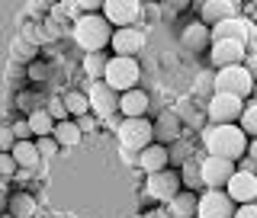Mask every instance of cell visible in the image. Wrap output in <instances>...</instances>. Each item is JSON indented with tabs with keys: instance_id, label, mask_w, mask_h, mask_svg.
<instances>
[{
	"instance_id": "1",
	"label": "cell",
	"mask_w": 257,
	"mask_h": 218,
	"mask_svg": "<svg viewBox=\"0 0 257 218\" xmlns=\"http://www.w3.org/2000/svg\"><path fill=\"white\" fill-rule=\"evenodd\" d=\"M199 138H203V154L209 157H225L238 164L247 154V135L238 125H206Z\"/></svg>"
},
{
	"instance_id": "2",
	"label": "cell",
	"mask_w": 257,
	"mask_h": 218,
	"mask_svg": "<svg viewBox=\"0 0 257 218\" xmlns=\"http://www.w3.org/2000/svg\"><path fill=\"white\" fill-rule=\"evenodd\" d=\"M71 39L84 55L93 52H109V39H112V26L103 20V13H84L71 20Z\"/></svg>"
},
{
	"instance_id": "3",
	"label": "cell",
	"mask_w": 257,
	"mask_h": 218,
	"mask_svg": "<svg viewBox=\"0 0 257 218\" xmlns=\"http://www.w3.org/2000/svg\"><path fill=\"white\" fill-rule=\"evenodd\" d=\"M142 80V64L139 58H116V55H109L106 61V71H103V84L109 87V90L116 93H128L135 90Z\"/></svg>"
},
{
	"instance_id": "4",
	"label": "cell",
	"mask_w": 257,
	"mask_h": 218,
	"mask_svg": "<svg viewBox=\"0 0 257 218\" xmlns=\"http://www.w3.org/2000/svg\"><path fill=\"white\" fill-rule=\"evenodd\" d=\"M116 135H119V144H122L125 154H135L139 157L151 141H155V122L148 116L145 119H122L116 125Z\"/></svg>"
},
{
	"instance_id": "5",
	"label": "cell",
	"mask_w": 257,
	"mask_h": 218,
	"mask_svg": "<svg viewBox=\"0 0 257 218\" xmlns=\"http://www.w3.org/2000/svg\"><path fill=\"white\" fill-rule=\"evenodd\" d=\"M212 93H228V96H238V100H251L254 77L247 74L244 64L222 68V71H215V74H212Z\"/></svg>"
},
{
	"instance_id": "6",
	"label": "cell",
	"mask_w": 257,
	"mask_h": 218,
	"mask_svg": "<svg viewBox=\"0 0 257 218\" xmlns=\"http://www.w3.org/2000/svg\"><path fill=\"white\" fill-rule=\"evenodd\" d=\"M241 112H244V100L228 93H212L206 103V119L209 125H238Z\"/></svg>"
},
{
	"instance_id": "7",
	"label": "cell",
	"mask_w": 257,
	"mask_h": 218,
	"mask_svg": "<svg viewBox=\"0 0 257 218\" xmlns=\"http://www.w3.org/2000/svg\"><path fill=\"white\" fill-rule=\"evenodd\" d=\"M87 103H90V116L100 119V125L112 122V119L119 116V93L109 90L103 80H93V84L87 87Z\"/></svg>"
},
{
	"instance_id": "8",
	"label": "cell",
	"mask_w": 257,
	"mask_h": 218,
	"mask_svg": "<svg viewBox=\"0 0 257 218\" xmlns=\"http://www.w3.org/2000/svg\"><path fill=\"white\" fill-rule=\"evenodd\" d=\"M100 13L112 29H135L142 16V4L139 0H103Z\"/></svg>"
},
{
	"instance_id": "9",
	"label": "cell",
	"mask_w": 257,
	"mask_h": 218,
	"mask_svg": "<svg viewBox=\"0 0 257 218\" xmlns=\"http://www.w3.org/2000/svg\"><path fill=\"white\" fill-rule=\"evenodd\" d=\"M177 192H180V173H177L174 167H167V170H161V173L145 176V196L155 199L158 205H167Z\"/></svg>"
},
{
	"instance_id": "10",
	"label": "cell",
	"mask_w": 257,
	"mask_h": 218,
	"mask_svg": "<svg viewBox=\"0 0 257 218\" xmlns=\"http://www.w3.org/2000/svg\"><path fill=\"white\" fill-rule=\"evenodd\" d=\"M231 173H235V160L199 154V176H203L206 189H225V183L231 180Z\"/></svg>"
},
{
	"instance_id": "11",
	"label": "cell",
	"mask_w": 257,
	"mask_h": 218,
	"mask_svg": "<svg viewBox=\"0 0 257 218\" xmlns=\"http://www.w3.org/2000/svg\"><path fill=\"white\" fill-rule=\"evenodd\" d=\"M235 202L228 199L225 189H203L199 192L196 218H235Z\"/></svg>"
},
{
	"instance_id": "12",
	"label": "cell",
	"mask_w": 257,
	"mask_h": 218,
	"mask_svg": "<svg viewBox=\"0 0 257 218\" xmlns=\"http://www.w3.org/2000/svg\"><path fill=\"white\" fill-rule=\"evenodd\" d=\"M145 48V32L135 26V29H112V39H109V52L116 58H139V52Z\"/></svg>"
},
{
	"instance_id": "13",
	"label": "cell",
	"mask_w": 257,
	"mask_h": 218,
	"mask_svg": "<svg viewBox=\"0 0 257 218\" xmlns=\"http://www.w3.org/2000/svg\"><path fill=\"white\" fill-rule=\"evenodd\" d=\"M244 58H247V45H241V42H212L209 45V61H212L215 71L244 64Z\"/></svg>"
},
{
	"instance_id": "14",
	"label": "cell",
	"mask_w": 257,
	"mask_h": 218,
	"mask_svg": "<svg viewBox=\"0 0 257 218\" xmlns=\"http://www.w3.org/2000/svg\"><path fill=\"white\" fill-rule=\"evenodd\" d=\"M225 192L235 205H247V202H257V176L254 173H241L235 170L231 180L225 183Z\"/></svg>"
},
{
	"instance_id": "15",
	"label": "cell",
	"mask_w": 257,
	"mask_h": 218,
	"mask_svg": "<svg viewBox=\"0 0 257 218\" xmlns=\"http://www.w3.org/2000/svg\"><path fill=\"white\" fill-rule=\"evenodd\" d=\"M238 13H241V4H235V0H206V4H199V16H203L199 23H206L209 29L225 20H235Z\"/></svg>"
},
{
	"instance_id": "16",
	"label": "cell",
	"mask_w": 257,
	"mask_h": 218,
	"mask_svg": "<svg viewBox=\"0 0 257 218\" xmlns=\"http://www.w3.org/2000/svg\"><path fill=\"white\" fill-rule=\"evenodd\" d=\"M135 167H139V170H142L145 176L161 173V170H167V167H171V154H167V148H164V144L151 141L148 148H145L142 154L135 157Z\"/></svg>"
},
{
	"instance_id": "17",
	"label": "cell",
	"mask_w": 257,
	"mask_h": 218,
	"mask_svg": "<svg viewBox=\"0 0 257 218\" xmlns=\"http://www.w3.org/2000/svg\"><path fill=\"white\" fill-rule=\"evenodd\" d=\"M209 32H212V42H241V45L251 42V26H247V20H241V16L225 20L219 26H212Z\"/></svg>"
},
{
	"instance_id": "18",
	"label": "cell",
	"mask_w": 257,
	"mask_h": 218,
	"mask_svg": "<svg viewBox=\"0 0 257 218\" xmlns=\"http://www.w3.org/2000/svg\"><path fill=\"white\" fill-rule=\"evenodd\" d=\"M148 109H151V96L142 87H135L128 93H119V116L122 119H145Z\"/></svg>"
},
{
	"instance_id": "19",
	"label": "cell",
	"mask_w": 257,
	"mask_h": 218,
	"mask_svg": "<svg viewBox=\"0 0 257 218\" xmlns=\"http://www.w3.org/2000/svg\"><path fill=\"white\" fill-rule=\"evenodd\" d=\"M180 116H177V112L174 109H164V112H161V116L155 119V141L158 144H164V148H167V144H174L177 138H183V132H180Z\"/></svg>"
},
{
	"instance_id": "20",
	"label": "cell",
	"mask_w": 257,
	"mask_h": 218,
	"mask_svg": "<svg viewBox=\"0 0 257 218\" xmlns=\"http://www.w3.org/2000/svg\"><path fill=\"white\" fill-rule=\"evenodd\" d=\"M39 202L29 189H13L10 199H7V215L10 218H36Z\"/></svg>"
},
{
	"instance_id": "21",
	"label": "cell",
	"mask_w": 257,
	"mask_h": 218,
	"mask_svg": "<svg viewBox=\"0 0 257 218\" xmlns=\"http://www.w3.org/2000/svg\"><path fill=\"white\" fill-rule=\"evenodd\" d=\"M180 42H183L187 52L199 55V52H206V48L212 45V32H209L206 23H190V26L180 32Z\"/></svg>"
},
{
	"instance_id": "22",
	"label": "cell",
	"mask_w": 257,
	"mask_h": 218,
	"mask_svg": "<svg viewBox=\"0 0 257 218\" xmlns=\"http://www.w3.org/2000/svg\"><path fill=\"white\" fill-rule=\"evenodd\" d=\"M196 205H199V196H196V192L180 189L164 208H167V215H171V218H196Z\"/></svg>"
},
{
	"instance_id": "23",
	"label": "cell",
	"mask_w": 257,
	"mask_h": 218,
	"mask_svg": "<svg viewBox=\"0 0 257 218\" xmlns=\"http://www.w3.org/2000/svg\"><path fill=\"white\" fill-rule=\"evenodd\" d=\"M10 154H13V160H16L20 170H32V173H36V167L42 164V157H39V151H36V141H16L10 148Z\"/></svg>"
},
{
	"instance_id": "24",
	"label": "cell",
	"mask_w": 257,
	"mask_h": 218,
	"mask_svg": "<svg viewBox=\"0 0 257 218\" xmlns=\"http://www.w3.org/2000/svg\"><path fill=\"white\" fill-rule=\"evenodd\" d=\"M52 138L58 141V148H61V151H68V148H77V144L84 141V135H80V128H77L74 119H64V122H55Z\"/></svg>"
},
{
	"instance_id": "25",
	"label": "cell",
	"mask_w": 257,
	"mask_h": 218,
	"mask_svg": "<svg viewBox=\"0 0 257 218\" xmlns=\"http://www.w3.org/2000/svg\"><path fill=\"white\" fill-rule=\"evenodd\" d=\"M26 122H29V132H32V141H36V138H52V132H55V119L45 112V106L32 109L29 116H26Z\"/></svg>"
},
{
	"instance_id": "26",
	"label": "cell",
	"mask_w": 257,
	"mask_h": 218,
	"mask_svg": "<svg viewBox=\"0 0 257 218\" xmlns=\"http://www.w3.org/2000/svg\"><path fill=\"white\" fill-rule=\"evenodd\" d=\"M177 173H180V189H190V192H203V176H199V157H193L187 160V164H180L177 167Z\"/></svg>"
},
{
	"instance_id": "27",
	"label": "cell",
	"mask_w": 257,
	"mask_h": 218,
	"mask_svg": "<svg viewBox=\"0 0 257 218\" xmlns=\"http://www.w3.org/2000/svg\"><path fill=\"white\" fill-rule=\"evenodd\" d=\"M61 103H64V109H68V116H71V119H80V116H87V112H90V103H87V90H77V87L64 90V93H61Z\"/></svg>"
},
{
	"instance_id": "28",
	"label": "cell",
	"mask_w": 257,
	"mask_h": 218,
	"mask_svg": "<svg viewBox=\"0 0 257 218\" xmlns=\"http://www.w3.org/2000/svg\"><path fill=\"white\" fill-rule=\"evenodd\" d=\"M193 151H196V144L187 141V138H177L174 144H167V154H171V167H174V170H177L180 164H187V160L199 157V154H193Z\"/></svg>"
},
{
	"instance_id": "29",
	"label": "cell",
	"mask_w": 257,
	"mask_h": 218,
	"mask_svg": "<svg viewBox=\"0 0 257 218\" xmlns=\"http://www.w3.org/2000/svg\"><path fill=\"white\" fill-rule=\"evenodd\" d=\"M106 61H109V52H93V55H84V74L93 80H103V71H106Z\"/></svg>"
},
{
	"instance_id": "30",
	"label": "cell",
	"mask_w": 257,
	"mask_h": 218,
	"mask_svg": "<svg viewBox=\"0 0 257 218\" xmlns=\"http://www.w3.org/2000/svg\"><path fill=\"white\" fill-rule=\"evenodd\" d=\"M238 128L247 135V141L257 138V103H244V112L238 119Z\"/></svg>"
},
{
	"instance_id": "31",
	"label": "cell",
	"mask_w": 257,
	"mask_h": 218,
	"mask_svg": "<svg viewBox=\"0 0 257 218\" xmlns=\"http://www.w3.org/2000/svg\"><path fill=\"white\" fill-rule=\"evenodd\" d=\"M45 112L55 119V122H64V119H71L68 109H64V103H61V96H52V100H45Z\"/></svg>"
},
{
	"instance_id": "32",
	"label": "cell",
	"mask_w": 257,
	"mask_h": 218,
	"mask_svg": "<svg viewBox=\"0 0 257 218\" xmlns=\"http://www.w3.org/2000/svg\"><path fill=\"white\" fill-rule=\"evenodd\" d=\"M16 170H20V167H16V160H13L10 151H7V154H0V180L10 183L13 176H16Z\"/></svg>"
},
{
	"instance_id": "33",
	"label": "cell",
	"mask_w": 257,
	"mask_h": 218,
	"mask_svg": "<svg viewBox=\"0 0 257 218\" xmlns=\"http://www.w3.org/2000/svg\"><path fill=\"white\" fill-rule=\"evenodd\" d=\"M36 151H39V157H55V154H58V141H55V138H36Z\"/></svg>"
},
{
	"instance_id": "34",
	"label": "cell",
	"mask_w": 257,
	"mask_h": 218,
	"mask_svg": "<svg viewBox=\"0 0 257 218\" xmlns=\"http://www.w3.org/2000/svg\"><path fill=\"white\" fill-rule=\"evenodd\" d=\"M10 132H13V138H16V141H32V132H29L26 116L16 119V122H10Z\"/></svg>"
},
{
	"instance_id": "35",
	"label": "cell",
	"mask_w": 257,
	"mask_h": 218,
	"mask_svg": "<svg viewBox=\"0 0 257 218\" xmlns=\"http://www.w3.org/2000/svg\"><path fill=\"white\" fill-rule=\"evenodd\" d=\"M74 122H77V128H80V135H93L96 128H100V119L90 116V112H87V116H80V119H74Z\"/></svg>"
},
{
	"instance_id": "36",
	"label": "cell",
	"mask_w": 257,
	"mask_h": 218,
	"mask_svg": "<svg viewBox=\"0 0 257 218\" xmlns=\"http://www.w3.org/2000/svg\"><path fill=\"white\" fill-rule=\"evenodd\" d=\"M26 77L32 80V84H42V80L48 77V68H45V64H39V61H32L29 68H26Z\"/></svg>"
},
{
	"instance_id": "37",
	"label": "cell",
	"mask_w": 257,
	"mask_h": 218,
	"mask_svg": "<svg viewBox=\"0 0 257 218\" xmlns=\"http://www.w3.org/2000/svg\"><path fill=\"white\" fill-rule=\"evenodd\" d=\"M16 144V138H13V132H10V125H0V154H7Z\"/></svg>"
},
{
	"instance_id": "38",
	"label": "cell",
	"mask_w": 257,
	"mask_h": 218,
	"mask_svg": "<svg viewBox=\"0 0 257 218\" xmlns=\"http://www.w3.org/2000/svg\"><path fill=\"white\" fill-rule=\"evenodd\" d=\"M235 218H257V202L238 205V208H235Z\"/></svg>"
},
{
	"instance_id": "39",
	"label": "cell",
	"mask_w": 257,
	"mask_h": 218,
	"mask_svg": "<svg viewBox=\"0 0 257 218\" xmlns=\"http://www.w3.org/2000/svg\"><path fill=\"white\" fill-rule=\"evenodd\" d=\"M244 68H247V74H251L254 84H257V52L251 55V58H244Z\"/></svg>"
},
{
	"instance_id": "40",
	"label": "cell",
	"mask_w": 257,
	"mask_h": 218,
	"mask_svg": "<svg viewBox=\"0 0 257 218\" xmlns=\"http://www.w3.org/2000/svg\"><path fill=\"white\" fill-rule=\"evenodd\" d=\"M247 157H251L254 164H257V138H251V141H247Z\"/></svg>"
},
{
	"instance_id": "41",
	"label": "cell",
	"mask_w": 257,
	"mask_h": 218,
	"mask_svg": "<svg viewBox=\"0 0 257 218\" xmlns=\"http://www.w3.org/2000/svg\"><path fill=\"white\" fill-rule=\"evenodd\" d=\"M148 218H171V215H167V208H164V205H161V208H155V212H151Z\"/></svg>"
},
{
	"instance_id": "42",
	"label": "cell",
	"mask_w": 257,
	"mask_h": 218,
	"mask_svg": "<svg viewBox=\"0 0 257 218\" xmlns=\"http://www.w3.org/2000/svg\"><path fill=\"white\" fill-rule=\"evenodd\" d=\"M251 103H257V84H254V93H251Z\"/></svg>"
}]
</instances>
